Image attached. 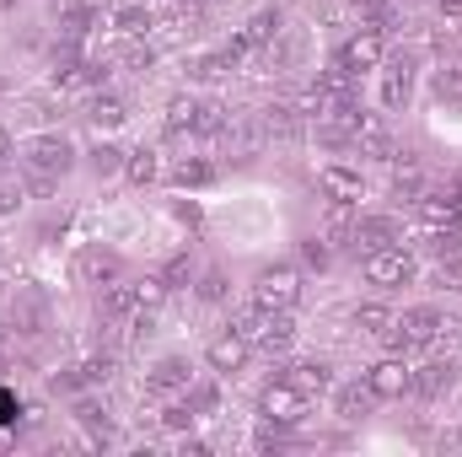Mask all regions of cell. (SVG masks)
I'll return each mask as SVG.
<instances>
[{
	"label": "cell",
	"mask_w": 462,
	"mask_h": 457,
	"mask_svg": "<svg viewBox=\"0 0 462 457\" xmlns=\"http://www.w3.org/2000/svg\"><path fill=\"white\" fill-rule=\"evenodd\" d=\"M382 60H387V49H382V33H371V27H365V33H355L345 49H339V60H334V65H339L345 76H355V81H360V76L382 70Z\"/></svg>",
	"instance_id": "8"
},
{
	"label": "cell",
	"mask_w": 462,
	"mask_h": 457,
	"mask_svg": "<svg viewBox=\"0 0 462 457\" xmlns=\"http://www.w3.org/2000/svg\"><path fill=\"white\" fill-rule=\"evenodd\" d=\"M436 92H441V98H462V65H452V70H436Z\"/></svg>",
	"instance_id": "38"
},
{
	"label": "cell",
	"mask_w": 462,
	"mask_h": 457,
	"mask_svg": "<svg viewBox=\"0 0 462 457\" xmlns=\"http://www.w3.org/2000/svg\"><path fill=\"white\" fill-rule=\"evenodd\" d=\"M414 280V258L403 247H371L365 253V285L376 291H403Z\"/></svg>",
	"instance_id": "5"
},
{
	"label": "cell",
	"mask_w": 462,
	"mask_h": 457,
	"mask_svg": "<svg viewBox=\"0 0 462 457\" xmlns=\"http://www.w3.org/2000/svg\"><path fill=\"white\" fill-rule=\"evenodd\" d=\"M124 118H129V108H124L118 98H108V92H97V98H87V124H92L97 135H103V129H118Z\"/></svg>",
	"instance_id": "22"
},
{
	"label": "cell",
	"mask_w": 462,
	"mask_h": 457,
	"mask_svg": "<svg viewBox=\"0 0 462 457\" xmlns=\"http://www.w3.org/2000/svg\"><path fill=\"white\" fill-rule=\"evenodd\" d=\"M452 382H457V366L452 360H430V366L414 371V393L420 398H441V393H452Z\"/></svg>",
	"instance_id": "16"
},
{
	"label": "cell",
	"mask_w": 462,
	"mask_h": 457,
	"mask_svg": "<svg viewBox=\"0 0 462 457\" xmlns=\"http://www.w3.org/2000/svg\"><path fill=\"white\" fill-rule=\"evenodd\" d=\"M76 280L81 285H114V280H124V258L114 247H103V242H87L76 253Z\"/></svg>",
	"instance_id": "9"
},
{
	"label": "cell",
	"mask_w": 462,
	"mask_h": 457,
	"mask_svg": "<svg viewBox=\"0 0 462 457\" xmlns=\"http://www.w3.org/2000/svg\"><path fill=\"white\" fill-rule=\"evenodd\" d=\"M189 360L183 355H162L151 371H145V393H156V398H167V393H189Z\"/></svg>",
	"instance_id": "13"
},
{
	"label": "cell",
	"mask_w": 462,
	"mask_h": 457,
	"mask_svg": "<svg viewBox=\"0 0 462 457\" xmlns=\"http://www.w3.org/2000/svg\"><path fill=\"white\" fill-rule=\"evenodd\" d=\"M108 65H124V70L145 76V70L156 65V54H151V49H140V43H124V49H114V54H108Z\"/></svg>",
	"instance_id": "29"
},
{
	"label": "cell",
	"mask_w": 462,
	"mask_h": 457,
	"mask_svg": "<svg viewBox=\"0 0 462 457\" xmlns=\"http://www.w3.org/2000/svg\"><path fill=\"white\" fill-rule=\"evenodd\" d=\"M447 329V318L436 307H409L403 318L387 323V344L393 350H414V344H436V334Z\"/></svg>",
	"instance_id": "4"
},
{
	"label": "cell",
	"mask_w": 462,
	"mask_h": 457,
	"mask_svg": "<svg viewBox=\"0 0 462 457\" xmlns=\"http://www.w3.org/2000/svg\"><path fill=\"white\" fill-rule=\"evenodd\" d=\"M398 242V221L393 216H355V247H393Z\"/></svg>",
	"instance_id": "15"
},
{
	"label": "cell",
	"mask_w": 462,
	"mask_h": 457,
	"mask_svg": "<svg viewBox=\"0 0 462 457\" xmlns=\"http://www.w3.org/2000/svg\"><path fill=\"white\" fill-rule=\"evenodd\" d=\"M183 398H189L199 415H216V409H221V387H216V382H189V393H183Z\"/></svg>",
	"instance_id": "35"
},
{
	"label": "cell",
	"mask_w": 462,
	"mask_h": 457,
	"mask_svg": "<svg viewBox=\"0 0 462 457\" xmlns=\"http://www.w3.org/2000/svg\"><path fill=\"white\" fill-rule=\"evenodd\" d=\"M134 296H140V312H156L172 291H167V280H162V275H145V280H134Z\"/></svg>",
	"instance_id": "30"
},
{
	"label": "cell",
	"mask_w": 462,
	"mask_h": 457,
	"mask_svg": "<svg viewBox=\"0 0 462 457\" xmlns=\"http://www.w3.org/2000/svg\"><path fill=\"white\" fill-rule=\"evenodd\" d=\"M447 447H462V436H447Z\"/></svg>",
	"instance_id": "44"
},
{
	"label": "cell",
	"mask_w": 462,
	"mask_h": 457,
	"mask_svg": "<svg viewBox=\"0 0 462 457\" xmlns=\"http://www.w3.org/2000/svg\"><path fill=\"white\" fill-rule=\"evenodd\" d=\"M103 312H108V318H140L134 280H114V285H103Z\"/></svg>",
	"instance_id": "21"
},
{
	"label": "cell",
	"mask_w": 462,
	"mask_h": 457,
	"mask_svg": "<svg viewBox=\"0 0 462 457\" xmlns=\"http://www.w3.org/2000/svg\"><path fill=\"white\" fill-rule=\"evenodd\" d=\"M162 425H167V431H178V436H189V431L199 425V409H194L189 398H172V404L162 409Z\"/></svg>",
	"instance_id": "27"
},
{
	"label": "cell",
	"mask_w": 462,
	"mask_h": 457,
	"mask_svg": "<svg viewBox=\"0 0 462 457\" xmlns=\"http://www.w3.org/2000/svg\"><path fill=\"white\" fill-rule=\"evenodd\" d=\"M172 216H178V221H189V227H199V205H194V200H189V205L178 200V205H172Z\"/></svg>",
	"instance_id": "39"
},
{
	"label": "cell",
	"mask_w": 462,
	"mask_h": 457,
	"mask_svg": "<svg viewBox=\"0 0 462 457\" xmlns=\"http://www.w3.org/2000/svg\"><path fill=\"white\" fill-rule=\"evenodd\" d=\"M280 377H285L296 393H307V398H312V393L323 398V393L334 387V371H328V360H296V366H285Z\"/></svg>",
	"instance_id": "14"
},
{
	"label": "cell",
	"mask_w": 462,
	"mask_h": 457,
	"mask_svg": "<svg viewBox=\"0 0 462 457\" xmlns=\"http://www.w3.org/2000/svg\"><path fill=\"white\" fill-rule=\"evenodd\" d=\"M70 420H76V425H87L97 447L108 442V425H114V415H108V404H103V398H76V409H70Z\"/></svg>",
	"instance_id": "19"
},
{
	"label": "cell",
	"mask_w": 462,
	"mask_h": 457,
	"mask_svg": "<svg viewBox=\"0 0 462 457\" xmlns=\"http://www.w3.org/2000/svg\"><path fill=\"white\" fill-rule=\"evenodd\" d=\"M328 264H334V242H328L323 231H312V237H301V269H318V275H323Z\"/></svg>",
	"instance_id": "26"
},
{
	"label": "cell",
	"mask_w": 462,
	"mask_h": 457,
	"mask_svg": "<svg viewBox=\"0 0 462 457\" xmlns=\"http://www.w3.org/2000/svg\"><path fill=\"white\" fill-rule=\"evenodd\" d=\"M16 205H22V200H16V194H11V189H0V216H11V210H16Z\"/></svg>",
	"instance_id": "40"
},
{
	"label": "cell",
	"mask_w": 462,
	"mask_h": 457,
	"mask_svg": "<svg viewBox=\"0 0 462 457\" xmlns=\"http://www.w3.org/2000/svg\"><path fill=\"white\" fill-rule=\"evenodd\" d=\"M409 92H414V60H393V70H387V81H382V103L387 108H403L409 103Z\"/></svg>",
	"instance_id": "18"
},
{
	"label": "cell",
	"mask_w": 462,
	"mask_h": 457,
	"mask_svg": "<svg viewBox=\"0 0 462 457\" xmlns=\"http://www.w3.org/2000/svg\"><path fill=\"white\" fill-rule=\"evenodd\" d=\"M124 162H129V151H124L118 140H97V145L87 151V173H92V178H118Z\"/></svg>",
	"instance_id": "20"
},
{
	"label": "cell",
	"mask_w": 462,
	"mask_h": 457,
	"mask_svg": "<svg viewBox=\"0 0 462 457\" xmlns=\"http://www.w3.org/2000/svg\"><path fill=\"white\" fill-rule=\"evenodd\" d=\"M124 173H129V183H156L162 178V156L156 151H129V162H124Z\"/></svg>",
	"instance_id": "25"
},
{
	"label": "cell",
	"mask_w": 462,
	"mask_h": 457,
	"mask_svg": "<svg viewBox=\"0 0 462 457\" xmlns=\"http://www.w3.org/2000/svg\"><path fill=\"white\" fill-rule=\"evenodd\" d=\"M172 183H178V189H210V183H216V167L199 162V156H183V162L172 167Z\"/></svg>",
	"instance_id": "23"
},
{
	"label": "cell",
	"mask_w": 462,
	"mask_h": 457,
	"mask_svg": "<svg viewBox=\"0 0 462 457\" xmlns=\"http://www.w3.org/2000/svg\"><path fill=\"white\" fill-rule=\"evenodd\" d=\"M274 33H280V11H274V5H263V11L247 22V33H242V38H247V43H269Z\"/></svg>",
	"instance_id": "32"
},
{
	"label": "cell",
	"mask_w": 462,
	"mask_h": 457,
	"mask_svg": "<svg viewBox=\"0 0 462 457\" xmlns=\"http://www.w3.org/2000/svg\"><path fill=\"white\" fill-rule=\"evenodd\" d=\"M296 302H301V269L296 264H263L258 280H253V307L291 312Z\"/></svg>",
	"instance_id": "2"
},
{
	"label": "cell",
	"mask_w": 462,
	"mask_h": 457,
	"mask_svg": "<svg viewBox=\"0 0 462 457\" xmlns=\"http://www.w3.org/2000/svg\"><path fill=\"white\" fill-rule=\"evenodd\" d=\"M263 129H269V135H291V129H296V108H291V103L263 108Z\"/></svg>",
	"instance_id": "36"
},
{
	"label": "cell",
	"mask_w": 462,
	"mask_h": 457,
	"mask_svg": "<svg viewBox=\"0 0 462 457\" xmlns=\"http://www.w3.org/2000/svg\"><path fill=\"white\" fill-rule=\"evenodd\" d=\"M441 5V16H462V0H436Z\"/></svg>",
	"instance_id": "41"
},
{
	"label": "cell",
	"mask_w": 462,
	"mask_h": 457,
	"mask_svg": "<svg viewBox=\"0 0 462 457\" xmlns=\"http://www.w3.org/2000/svg\"><path fill=\"white\" fill-rule=\"evenodd\" d=\"M108 27H118L124 38H140V33L151 27V5H145V0H114Z\"/></svg>",
	"instance_id": "17"
},
{
	"label": "cell",
	"mask_w": 462,
	"mask_h": 457,
	"mask_svg": "<svg viewBox=\"0 0 462 457\" xmlns=\"http://www.w3.org/2000/svg\"><path fill=\"white\" fill-rule=\"evenodd\" d=\"M0 350H5V323H0Z\"/></svg>",
	"instance_id": "46"
},
{
	"label": "cell",
	"mask_w": 462,
	"mask_h": 457,
	"mask_svg": "<svg viewBox=\"0 0 462 457\" xmlns=\"http://www.w3.org/2000/svg\"><path fill=\"white\" fill-rule=\"evenodd\" d=\"M11 162V135H0V167Z\"/></svg>",
	"instance_id": "42"
},
{
	"label": "cell",
	"mask_w": 462,
	"mask_h": 457,
	"mask_svg": "<svg viewBox=\"0 0 462 457\" xmlns=\"http://www.w3.org/2000/svg\"><path fill=\"white\" fill-rule=\"evenodd\" d=\"M11 5H16V0H0V11H11Z\"/></svg>",
	"instance_id": "45"
},
{
	"label": "cell",
	"mask_w": 462,
	"mask_h": 457,
	"mask_svg": "<svg viewBox=\"0 0 462 457\" xmlns=\"http://www.w3.org/2000/svg\"><path fill=\"white\" fill-rule=\"evenodd\" d=\"M247 355H253V344L242 340L236 329H221L216 340L205 344V366H210V377H236V371L247 366Z\"/></svg>",
	"instance_id": "11"
},
{
	"label": "cell",
	"mask_w": 462,
	"mask_h": 457,
	"mask_svg": "<svg viewBox=\"0 0 462 457\" xmlns=\"http://www.w3.org/2000/svg\"><path fill=\"white\" fill-rule=\"evenodd\" d=\"M76 162H81V151H76V140L60 135V129H38V135L22 140V167H38V173L65 178V173H76Z\"/></svg>",
	"instance_id": "1"
},
{
	"label": "cell",
	"mask_w": 462,
	"mask_h": 457,
	"mask_svg": "<svg viewBox=\"0 0 462 457\" xmlns=\"http://www.w3.org/2000/svg\"><path fill=\"white\" fill-rule=\"evenodd\" d=\"M194 296H199L205 307H221V302H226V275H221V269H205L199 285H194Z\"/></svg>",
	"instance_id": "33"
},
{
	"label": "cell",
	"mask_w": 462,
	"mask_h": 457,
	"mask_svg": "<svg viewBox=\"0 0 462 457\" xmlns=\"http://www.w3.org/2000/svg\"><path fill=\"white\" fill-rule=\"evenodd\" d=\"M5 92H11V81H5V76H0V98H5Z\"/></svg>",
	"instance_id": "43"
},
{
	"label": "cell",
	"mask_w": 462,
	"mask_h": 457,
	"mask_svg": "<svg viewBox=\"0 0 462 457\" xmlns=\"http://www.w3.org/2000/svg\"><path fill=\"white\" fill-rule=\"evenodd\" d=\"M387 323H393V312H387L382 302H360V307H355V329H365V334H387Z\"/></svg>",
	"instance_id": "31"
},
{
	"label": "cell",
	"mask_w": 462,
	"mask_h": 457,
	"mask_svg": "<svg viewBox=\"0 0 462 457\" xmlns=\"http://www.w3.org/2000/svg\"><path fill=\"white\" fill-rule=\"evenodd\" d=\"M371 404H376V398H371V387H365V382H355V387L339 393V420H360V415H371Z\"/></svg>",
	"instance_id": "28"
},
{
	"label": "cell",
	"mask_w": 462,
	"mask_h": 457,
	"mask_svg": "<svg viewBox=\"0 0 462 457\" xmlns=\"http://www.w3.org/2000/svg\"><path fill=\"white\" fill-rule=\"evenodd\" d=\"M236 334L253 344V350H285V344L296 340V323H291V312H269V307H253V312H242L236 318Z\"/></svg>",
	"instance_id": "3"
},
{
	"label": "cell",
	"mask_w": 462,
	"mask_h": 457,
	"mask_svg": "<svg viewBox=\"0 0 462 457\" xmlns=\"http://www.w3.org/2000/svg\"><path fill=\"white\" fill-rule=\"evenodd\" d=\"M307 409H312V398H307V393H296L285 377H280V382H269V387H263V398H258V415H263L269 425H280V431H285V425H301V420H307Z\"/></svg>",
	"instance_id": "7"
},
{
	"label": "cell",
	"mask_w": 462,
	"mask_h": 457,
	"mask_svg": "<svg viewBox=\"0 0 462 457\" xmlns=\"http://www.w3.org/2000/svg\"><path fill=\"white\" fill-rule=\"evenodd\" d=\"M365 387L376 404H393V398H409L414 393V366L403 355H382L371 371H365Z\"/></svg>",
	"instance_id": "6"
},
{
	"label": "cell",
	"mask_w": 462,
	"mask_h": 457,
	"mask_svg": "<svg viewBox=\"0 0 462 457\" xmlns=\"http://www.w3.org/2000/svg\"><path fill=\"white\" fill-rule=\"evenodd\" d=\"M162 280H167V291H183V285L194 280V258H189V253H172L167 269H162Z\"/></svg>",
	"instance_id": "34"
},
{
	"label": "cell",
	"mask_w": 462,
	"mask_h": 457,
	"mask_svg": "<svg viewBox=\"0 0 462 457\" xmlns=\"http://www.w3.org/2000/svg\"><path fill=\"white\" fill-rule=\"evenodd\" d=\"M318 189H323L328 200H339V205H360V200H365L360 167H345V162H323V167H318Z\"/></svg>",
	"instance_id": "12"
},
{
	"label": "cell",
	"mask_w": 462,
	"mask_h": 457,
	"mask_svg": "<svg viewBox=\"0 0 462 457\" xmlns=\"http://www.w3.org/2000/svg\"><path fill=\"white\" fill-rule=\"evenodd\" d=\"M54 22L65 27V38H81L87 22H92V5L87 0H54Z\"/></svg>",
	"instance_id": "24"
},
{
	"label": "cell",
	"mask_w": 462,
	"mask_h": 457,
	"mask_svg": "<svg viewBox=\"0 0 462 457\" xmlns=\"http://www.w3.org/2000/svg\"><path fill=\"white\" fill-rule=\"evenodd\" d=\"M49 323H54L49 296H43L38 285H22V291H16V307H11V329H16V334H27V340H38Z\"/></svg>",
	"instance_id": "10"
},
{
	"label": "cell",
	"mask_w": 462,
	"mask_h": 457,
	"mask_svg": "<svg viewBox=\"0 0 462 457\" xmlns=\"http://www.w3.org/2000/svg\"><path fill=\"white\" fill-rule=\"evenodd\" d=\"M167 135H183V129H194V114H199V103H189V98H178L172 108H167Z\"/></svg>",
	"instance_id": "37"
}]
</instances>
